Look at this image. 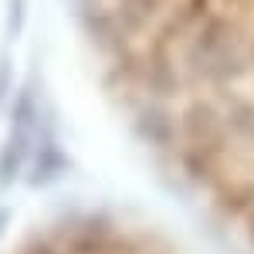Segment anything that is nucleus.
I'll use <instances>...</instances> for the list:
<instances>
[{"label":"nucleus","mask_w":254,"mask_h":254,"mask_svg":"<svg viewBox=\"0 0 254 254\" xmlns=\"http://www.w3.org/2000/svg\"><path fill=\"white\" fill-rule=\"evenodd\" d=\"M203 180L254 237V0H136Z\"/></svg>","instance_id":"nucleus-1"}]
</instances>
